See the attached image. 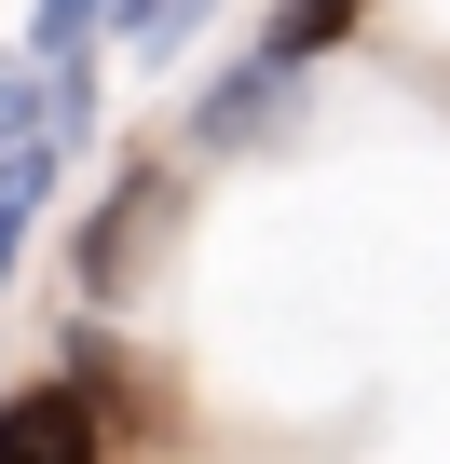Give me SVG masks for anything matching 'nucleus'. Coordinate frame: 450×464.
Segmentation results:
<instances>
[{
  "instance_id": "obj_1",
  "label": "nucleus",
  "mask_w": 450,
  "mask_h": 464,
  "mask_svg": "<svg viewBox=\"0 0 450 464\" xmlns=\"http://www.w3.org/2000/svg\"><path fill=\"white\" fill-rule=\"evenodd\" d=\"M0 464H110L96 450V396L82 382H14L0 396Z\"/></svg>"
},
{
  "instance_id": "obj_2",
  "label": "nucleus",
  "mask_w": 450,
  "mask_h": 464,
  "mask_svg": "<svg viewBox=\"0 0 450 464\" xmlns=\"http://www.w3.org/2000/svg\"><path fill=\"white\" fill-rule=\"evenodd\" d=\"M382 14V0H273V28H260V55L273 69H314V55H341L355 28Z\"/></svg>"
},
{
  "instance_id": "obj_3",
  "label": "nucleus",
  "mask_w": 450,
  "mask_h": 464,
  "mask_svg": "<svg viewBox=\"0 0 450 464\" xmlns=\"http://www.w3.org/2000/svg\"><path fill=\"white\" fill-rule=\"evenodd\" d=\"M287 82H301V69H273V55H246L233 82H218V96H205V150H233V137H260V123L287 110Z\"/></svg>"
},
{
  "instance_id": "obj_4",
  "label": "nucleus",
  "mask_w": 450,
  "mask_h": 464,
  "mask_svg": "<svg viewBox=\"0 0 450 464\" xmlns=\"http://www.w3.org/2000/svg\"><path fill=\"white\" fill-rule=\"evenodd\" d=\"M191 14H205V0H110V42H123L137 69H164V55L191 42Z\"/></svg>"
}]
</instances>
